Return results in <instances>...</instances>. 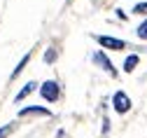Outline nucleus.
<instances>
[{
  "mask_svg": "<svg viewBox=\"0 0 147 138\" xmlns=\"http://www.w3.org/2000/svg\"><path fill=\"white\" fill-rule=\"evenodd\" d=\"M96 40H98V45H103L105 49H115V52H121V49L126 47L124 40H119V37H110V35H98Z\"/></svg>",
  "mask_w": 147,
  "mask_h": 138,
  "instance_id": "f257e3e1",
  "label": "nucleus"
},
{
  "mask_svg": "<svg viewBox=\"0 0 147 138\" xmlns=\"http://www.w3.org/2000/svg\"><path fill=\"white\" fill-rule=\"evenodd\" d=\"M40 94H42V98H45V101L54 103V101H56V98H59V84L49 80V82H45V84L40 87Z\"/></svg>",
  "mask_w": 147,
  "mask_h": 138,
  "instance_id": "f03ea898",
  "label": "nucleus"
},
{
  "mask_svg": "<svg viewBox=\"0 0 147 138\" xmlns=\"http://www.w3.org/2000/svg\"><path fill=\"white\" fill-rule=\"evenodd\" d=\"M112 105H115V110L117 112H128V108H131V98H128L124 91H117L115 94V98H112Z\"/></svg>",
  "mask_w": 147,
  "mask_h": 138,
  "instance_id": "7ed1b4c3",
  "label": "nucleus"
},
{
  "mask_svg": "<svg viewBox=\"0 0 147 138\" xmlns=\"http://www.w3.org/2000/svg\"><path fill=\"white\" fill-rule=\"evenodd\" d=\"M94 63H98V66H100V68H103L105 73H110V75H112V77L117 75V70H115V66H112V63L107 61V56H105L103 52H96V54H94Z\"/></svg>",
  "mask_w": 147,
  "mask_h": 138,
  "instance_id": "20e7f679",
  "label": "nucleus"
},
{
  "mask_svg": "<svg viewBox=\"0 0 147 138\" xmlns=\"http://www.w3.org/2000/svg\"><path fill=\"white\" fill-rule=\"evenodd\" d=\"M28 115H49V110H47V108H38V105L19 110V117H28Z\"/></svg>",
  "mask_w": 147,
  "mask_h": 138,
  "instance_id": "39448f33",
  "label": "nucleus"
},
{
  "mask_svg": "<svg viewBox=\"0 0 147 138\" xmlns=\"http://www.w3.org/2000/svg\"><path fill=\"white\" fill-rule=\"evenodd\" d=\"M35 87H38L35 82H28V84H26V87H24V89H21L19 94H16V98H14V101H16V103H19V101H24V98H26V96H28L30 91H35Z\"/></svg>",
  "mask_w": 147,
  "mask_h": 138,
  "instance_id": "423d86ee",
  "label": "nucleus"
},
{
  "mask_svg": "<svg viewBox=\"0 0 147 138\" xmlns=\"http://www.w3.org/2000/svg\"><path fill=\"white\" fill-rule=\"evenodd\" d=\"M136 66H138V56L131 54V56L124 61V70H126V73H131V70H136Z\"/></svg>",
  "mask_w": 147,
  "mask_h": 138,
  "instance_id": "0eeeda50",
  "label": "nucleus"
},
{
  "mask_svg": "<svg viewBox=\"0 0 147 138\" xmlns=\"http://www.w3.org/2000/svg\"><path fill=\"white\" fill-rule=\"evenodd\" d=\"M138 37H140V40H147V21H142L138 26Z\"/></svg>",
  "mask_w": 147,
  "mask_h": 138,
  "instance_id": "6e6552de",
  "label": "nucleus"
},
{
  "mask_svg": "<svg viewBox=\"0 0 147 138\" xmlns=\"http://www.w3.org/2000/svg\"><path fill=\"white\" fill-rule=\"evenodd\" d=\"M26 63H28V54H26V56H24V58H21V63H19V66H16V70H14V73H12V77H16V75H19V73H21V70H24V66H26Z\"/></svg>",
  "mask_w": 147,
  "mask_h": 138,
  "instance_id": "1a4fd4ad",
  "label": "nucleus"
},
{
  "mask_svg": "<svg viewBox=\"0 0 147 138\" xmlns=\"http://www.w3.org/2000/svg\"><path fill=\"white\" fill-rule=\"evenodd\" d=\"M133 12H136V14H145V12H147V3H138V5L133 7Z\"/></svg>",
  "mask_w": 147,
  "mask_h": 138,
  "instance_id": "9d476101",
  "label": "nucleus"
},
{
  "mask_svg": "<svg viewBox=\"0 0 147 138\" xmlns=\"http://www.w3.org/2000/svg\"><path fill=\"white\" fill-rule=\"evenodd\" d=\"M45 61H47V63H49V61H54V49H49V52L45 54Z\"/></svg>",
  "mask_w": 147,
  "mask_h": 138,
  "instance_id": "9b49d317",
  "label": "nucleus"
},
{
  "mask_svg": "<svg viewBox=\"0 0 147 138\" xmlns=\"http://www.w3.org/2000/svg\"><path fill=\"white\" fill-rule=\"evenodd\" d=\"M9 131H12V126H3V129H0V138H5Z\"/></svg>",
  "mask_w": 147,
  "mask_h": 138,
  "instance_id": "f8f14e48",
  "label": "nucleus"
}]
</instances>
